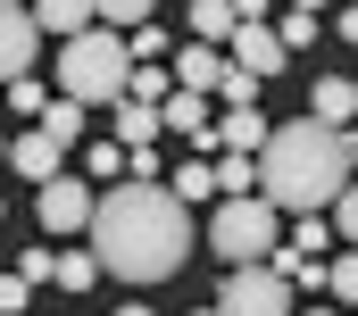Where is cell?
<instances>
[{
    "instance_id": "6da1fadb",
    "label": "cell",
    "mask_w": 358,
    "mask_h": 316,
    "mask_svg": "<svg viewBox=\"0 0 358 316\" xmlns=\"http://www.w3.org/2000/svg\"><path fill=\"white\" fill-rule=\"evenodd\" d=\"M92 258L117 283H167L192 258V208L167 183H117L92 208Z\"/></svg>"
},
{
    "instance_id": "7a4b0ae2",
    "label": "cell",
    "mask_w": 358,
    "mask_h": 316,
    "mask_svg": "<svg viewBox=\"0 0 358 316\" xmlns=\"http://www.w3.org/2000/svg\"><path fill=\"white\" fill-rule=\"evenodd\" d=\"M350 192V134L317 125V117H292L275 125L267 150H259V200H275L283 217H317Z\"/></svg>"
},
{
    "instance_id": "3957f363",
    "label": "cell",
    "mask_w": 358,
    "mask_h": 316,
    "mask_svg": "<svg viewBox=\"0 0 358 316\" xmlns=\"http://www.w3.org/2000/svg\"><path fill=\"white\" fill-rule=\"evenodd\" d=\"M125 76H134V50L108 34V25H92L76 42H59V92L67 100H125Z\"/></svg>"
},
{
    "instance_id": "277c9868",
    "label": "cell",
    "mask_w": 358,
    "mask_h": 316,
    "mask_svg": "<svg viewBox=\"0 0 358 316\" xmlns=\"http://www.w3.org/2000/svg\"><path fill=\"white\" fill-rule=\"evenodd\" d=\"M208 250L225 258V266H267L275 250H283V208L275 200H217V217H208Z\"/></svg>"
},
{
    "instance_id": "5b68a950",
    "label": "cell",
    "mask_w": 358,
    "mask_h": 316,
    "mask_svg": "<svg viewBox=\"0 0 358 316\" xmlns=\"http://www.w3.org/2000/svg\"><path fill=\"white\" fill-rule=\"evenodd\" d=\"M217 316H292V283L275 266H234L217 292Z\"/></svg>"
},
{
    "instance_id": "8992f818",
    "label": "cell",
    "mask_w": 358,
    "mask_h": 316,
    "mask_svg": "<svg viewBox=\"0 0 358 316\" xmlns=\"http://www.w3.org/2000/svg\"><path fill=\"white\" fill-rule=\"evenodd\" d=\"M92 208H100V192H92L84 175H50V183L34 192L42 234H92Z\"/></svg>"
},
{
    "instance_id": "52a82bcc",
    "label": "cell",
    "mask_w": 358,
    "mask_h": 316,
    "mask_svg": "<svg viewBox=\"0 0 358 316\" xmlns=\"http://www.w3.org/2000/svg\"><path fill=\"white\" fill-rule=\"evenodd\" d=\"M159 125H167V134H183V142H200V150H217V108H208V92H167V100H159Z\"/></svg>"
},
{
    "instance_id": "ba28073f",
    "label": "cell",
    "mask_w": 358,
    "mask_h": 316,
    "mask_svg": "<svg viewBox=\"0 0 358 316\" xmlns=\"http://www.w3.org/2000/svg\"><path fill=\"white\" fill-rule=\"evenodd\" d=\"M34 50H42V25H34V8H8L0 0V83H17L34 67Z\"/></svg>"
},
{
    "instance_id": "9c48e42d",
    "label": "cell",
    "mask_w": 358,
    "mask_h": 316,
    "mask_svg": "<svg viewBox=\"0 0 358 316\" xmlns=\"http://www.w3.org/2000/svg\"><path fill=\"white\" fill-rule=\"evenodd\" d=\"M225 59H234V67H242V76H283V59H292V50H283V34H267V25H234V42H225Z\"/></svg>"
},
{
    "instance_id": "30bf717a",
    "label": "cell",
    "mask_w": 358,
    "mask_h": 316,
    "mask_svg": "<svg viewBox=\"0 0 358 316\" xmlns=\"http://www.w3.org/2000/svg\"><path fill=\"white\" fill-rule=\"evenodd\" d=\"M8 166H17L25 183H50V175H67V142H50V134L34 125V134H17V142H8Z\"/></svg>"
},
{
    "instance_id": "8fae6325",
    "label": "cell",
    "mask_w": 358,
    "mask_h": 316,
    "mask_svg": "<svg viewBox=\"0 0 358 316\" xmlns=\"http://www.w3.org/2000/svg\"><path fill=\"white\" fill-rule=\"evenodd\" d=\"M34 8V25L42 34H59V42H76V34H92L100 17H92V0H25Z\"/></svg>"
},
{
    "instance_id": "7c38bea8",
    "label": "cell",
    "mask_w": 358,
    "mask_h": 316,
    "mask_svg": "<svg viewBox=\"0 0 358 316\" xmlns=\"http://www.w3.org/2000/svg\"><path fill=\"white\" fill-rule=\"evenodd\" d=\"M308 117L342 134V125H350V117H358V83H350V76H325V83H317V92H308Z\"/></svg>"
},
{
    "instance_id": "4fadbf2b",
    "label": "cell",
    "mask_w": 358,
    "mask_h": 316,
    "mask_svg": "<svg viewBox=\"0 0 358 316\" xmlns=\"http://www.w3.org/2000/svg\"><path fill=\"white\" fill-rule=\"evenodd\" d=\"M267 117H259V108H234V117H217V150H242V158H259L267 150Z\"/></svg>"
},
{
    "instance_id": "5bb4252c",
    "label": "cell",
    "mask_w": 358,
    "mask_h": 316,
    "mask_svg": "<svg viewBox=\"0 0 358 316\" xmlns=\"http://www.w3.org/2000/svg\"><path fill=\"white\" fill-rule=\"evenodd\" d=\"M167 76H176L183 92H217V83H225V50H208V42H192V50H183V59L167 67Z\"/></svg>"
},
{
    "instance_id": "9a60e30c",
    "label": "cell",
    "mask_w": 358,
    "mask_h": 316,
    "mask_svg": "<svg viewBox=\"0 0 358 316\" xmlns=\"http://www.w3.org/2000/svg\"><path fill=\"white\" fill-rule=\"evenodd\" d=\"M159 142V108L150 100H117V150H150Z\"/></svg>"
},
{
    "instance_id": "2e32d148",
    "label": "cell",
    "mask_w": 358,
    "mask_h": 316,
    "mask_svg": "<svg viewBox=\"0 0 358 316\" xmlns=\"http://www.w3.org/2000/svg\"><path fill=\"white\" fill-rule=\"evenodd\" d=\"M234 25H242V17H234V0H192V42L225 50V42H234Z\"/></svg>"
},
{
    "instance_id": "e0dca14e",
    "label": "cell",
    "mask_w": 358,
    "mask_h": 316,
    "mask_svg": "<svg viewBox=\"0 0 358 316\" xmlns=\"http://www.w3.org/2000/svg\"><path fill=\"white\" fill-rule=\"evenodd\" d=\"M34 125H42L50 142H67V150H76V142H84V100H67V92H59V100H50Z\"/></svg>"
},
{
    "instance_id": "ac0fdd59",
    "label": "cell",
    "mask_w": 358,
    "mask_h": 316,
    "mask_svg": "<svg viewBox=\"0 0 358 316\" xmlns=\"http://www.w3.org/2000/svg\"><path fill=\"white\" fill-rule=\"evenodd\" d=\"M208 166H217V192H225V200H250V183H259V158H242V150H217Z\"/></svg>"
},
{
    "instance_id": "d6986e66",
    "label": "cell",
    "mask_w": 358,
    "mask_h": 316,
    "mask_svg": "<svg viewBox=\"0 0 358 316\" xmlns=\"http://www.w3.org/2000/svg\"><path fill=\"white\" fill-rule=\"evenodd\" d=\"M167 192H176L183 208H192V200H217V166H208V158H183L176 175H167Z\"/></svg>"
},
{
    "instance_id": "ffe728a7",
    "label": "cell",
    "mask_w": 358,
    "mask_h": 316,
    "mask_svg": "<svg viewBox=\"0 0 358 316\" xmlns=\"http://www.w3.org/2000/svg\"><path fill=\"white\" fill-rule=\"evenodd\" d=\"M50 283H59V292H92V283H100V258H92V250H59V258H50Z\"/></svg>"
},
{
    "instance_id": "44dd1931",
    "label": "cell",
    "mask_w": 358,
    "mask_h": 316,
    "mask_svg": "<svg viewBox=\"0 0 358 316\" xmlns=\"http://www.w3.org/2000/svg\"><path fill=\"white\" fill-rule=\"evenodd\" d=\"M150 8H159V0H92V17H100L108 34H134V25H150Z\"/></svg>"
},
{
    "instance_id": "7402d4cb",
    "label": "cell",
    "mask_w": 358,
    "mask_h": 316,
    "mask_svg": "<svg viewBox=\"0 0 358 316\" xmlns=\"http://www.w3.org/2000/svg\"><path fill=\"white\" fill-rule=\"evenodd\" d=\"M167 92H176V76H167V67H134V76H125V100H150V108H159Z\"/></svg>"
},
{
    "instance_id": "603a6c76",
    "label": "cell",
    "mask_w": 358,
    "mask_h": 316,
    "mask_svg": "<svg viewBox=\"0 0 358 316\" xmlns=\"http://www.w3.org/2000/svg\"><path fill=\"white\" fill-rule=\"evenodd\" d=\"M325 292H334L342 308H358V250H342V258L325 266Z\"/></svg>"
},
{
    "instance_id": "cb8c5ba5",
    "label": "cell",
    "mask_w": 358,
    "mask_h": 316,
    "mask_svg": "<svg viewBox=\"0 0 358 316\" xmlns=\"http://www.w3.org/2000/svg\"><path fill=\"white\" fill-rule=\"evenodd\" d=\"M0 100H8V108H17V117H42V108H50V92H42V83H34V76H17V83H0Z\"/></svg>"
},
{
    "instance_id": "d4e9b609",
    "label": "cell",
    "mask_w": 358,
    "mask_h": 316,
    "mask_svg": "<svg viewBox=\"0 0 358 316\" xmlns=\"http://www.w3.org/2000/svg\"><path fill=\"white\" fill-rule=\"evenodd\" d=\"M217 92H225V108H259V76H242L234 59H225V83Z\"/></svg>"
},
{
    "instance_id": "484cf974",
    "label": "cell",
    "mask_w": 358,
    "mask_h": 316,
    "mask_svg": "<svg viewBox=\"0 0 358 316\" xmlns=\"http://www.w3.org/2000/svg\"><path fill=\"white\" fill-rule=\"evenodd\" d=\"M325 241H334V225H325V217H300V225H292V241H283V250H300V258H317Z\"/></svg>"
},
{
    "instance_id": "4316f807",
    "label": "cell",
    "mask_w": 358,
    "mask_h": 316,
    "mask_svg": "<svg viewBox=\"0 0 358 316\" xmlns=\"http://www.w3.org/2000/svg\"><path fill=\"white\" fill-rule=\"evenodd\" d=\"M84 175H92V183H108V175H125V150H117V142H92V150H84Z\"/></svg>"
},
{
    "instance_id": "83f0119b",
    "label": "cell",
    "mask_w": 358,
    "mask_h": 316,
    "mask_svg": "<svg viewBox=\"0 0 358 316\" xmlns=\"http://www.w3.org/2000/svg\"><path fill=\"white\" fill-rule=\"evenodd\" d=\"M334 234H342V241H350V250H358V175H350V192L334 200Z\"/></svg>"
},
{
    "instance_id": "f1b7e54d",
    "label": "cell",
    "mask_w": 358,
    "mask_h": 316,
    "mask_svg": "<svg viewBox=\"0 0 358 316\" xmlns=\"http://www.w3.org/2000/svg\"><path fill=\"white\" fill-rule=\"evenodd\" d=\"M25 300H34V283L25 275H0V316H25Z\"/></svg>"
},
{
    "instance_id": "f546056e",
    "label": "cell",
    "mask_w": 358,
    "mask_h": 316,
    "mask_svg": "<svg viewBox=\"0 0 358 316\" xmlns=\"http://www.w3.org/2000/svg\"><path fill=\"white\" fill-rule=\"evenodd\" d=\"M308 42H317V17L292 8V17H283V50H308Z\"/></svg>"
},
{
    "instance_id": "4dcf8cb0",
    "label": "cell",
    "mask_w": 358,
    "mask_h": 316,
    "mask_svg": "<svg viewBox=\"0 0 358 316\" xmlns=\"http://www.w3.org/2000/svg\"><path fill=\"white\" fill-rule=\"evenodd\" d=\"M50 258H59V250H25V258H17V275H25V283H50Z\"/></svg>"
},
{
    "instance_id": "1f68e13d",
    "label": "cell",
    "mask_w": 358,
    "mask_h": 316,
    "mask_svg": "<svg viewBox=\"0 0 358 316\" xmlns=\"http://www.w3.org/2000/svg\"><path fill=\"white\" fill-rule=\"evenodd\" d=\"M234 17H242V25H259V17H267V0H234Z\"/></svg>"
},
{
    "instance_id": "d6a6232c",
    "label": "cell",
    "mask_w": 358,
    "mask_h": 316,
    "mask_svg": "<svg viewBox=\"0 0 358 316\" xmlns=\"http://www.w3.org/2000/svg\"><path fill=\"white\" fill-rule=\"evenodd\" d=\"M342 42H358V8H350V17H342Z\"/></svg>"
},
{
    "instance_id": "836d02e7",
    "label": "cell",
    "mask_w": 358,
    "mask_h": 316,
    "mask_svg": "<svg viewBox=\"0 0 358 316\" xmlns=\"http://www.w3.org/2000/svg\"><path fill=\"white\" fill-rule=\"evenodd\" d=\"M292 8H300V17H317V8H325V0H292Z\"/></svg>"
},
{
    "instance_id": "e575fe53",
    "label": "cell",
    "mask_w": 358,
    "mask_h": 316,
    "mask_svg": "<svg viewBox=\"0 0 358 316\" xmlns=\"http://www.w3.org/2000/svg\"><path fill=\"white\" fill-rule=\"evenodd\" d=\"M117 316H159V308H117Z\"/></svg>"
},
{
    "instance_id": "d590c367",
    "label": "cell",
    "mask_w": 358,
    "mask_h": 316,
    "mask_svg": "<svg viewBox=\"0 0 358 316\" xmlns=\"http://www.w3.org/2000/svg\"><path fill=\"white\" fill-rule=\"evenodd\" d=\"M0 225H8V200H0Z\"/></svg>"
},
{
    "instance_id": "8d00e7d4",
    "label": "cell",
    "mask_w": 358,
    "mask_h": 316,
    "mask_svg": "<svg viewBox=\"0 0 358 316\" xmlns=\"http://www.w3.org/2000/svg\"><path fill=\"white\" fill-rule=\"evenodd\" d=\"M0 166H8V142H0Z\"/></svg>"
},
{
    "instance_id": "74e56055",
    "label": "cell",
    "mask_w": 358,
    "mask_h": 316,
    "mask_svg": "<svg viewBox=\"0 0 358 316\" xmlns=\"http://www.w3.org/2000/svg\"><path fill=\"white\" fill-rule=\"evenodd\" d=\"M8 8H25V0H8Z\"/></svg>"
},
{
    "instance_id": "f35d334b",
    "label": "cell",
    "mask_w": 358,
    "mask_h": 316,
    "mask_svg": "<svg viewBox=\"0 0 358 316\" xmlns=\"http://www.w3.org/2000/svg\"><path fill=\"white\" fill-rule=\"evenodd\" d=\"M200 316H217V308H200Z\"/></svg>"
},
{
    "instance_id": "ab89813d",
    "label": "cell",
    "mask_w": 358,
    "mask_h": 316,
    "mask_svg": "<svg viewBox=\"0 0 358 316\" xmlns=\"http://www.w3.org/2000/svg\"><path fill=\"white\" fill-rule=\"evenodd\" d=\"M308 316H325V308H308Z\"/></svg>"
}]
</instances>
